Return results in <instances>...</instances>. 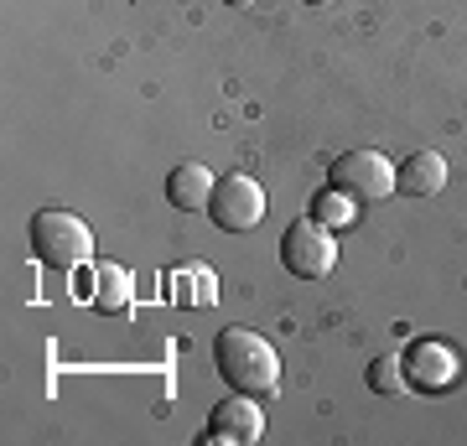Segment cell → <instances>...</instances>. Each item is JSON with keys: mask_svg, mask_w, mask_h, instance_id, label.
<instances>
[{"mask_svg": "<svg viewBox=\"0 0 467 446\" xmlns=\"http://www.w3.org/2000/svg\"><path fill=\"white\" fill-rule=\"evenodd\" d=\"M213 364H218V374H223L234 389H244V395H270V389L281 384V358H275V347H270L254 327H223L218 332Z\"/></svg>", "mask_w": 467, "mask_h": 446, "instance_id": "1", "label": "cell"}, {"mask_svg": "<svg viewBox=\"0 0 467 446\" xmlns=\"http://www.w3.org/2000/svg\"><path fill=\"white\" fill-rule=\"evenodd\" d=\"M32 249H36V260L57 264V270H73V264H84L94 254V229L78 213H67V208H42L32 218Z\"/></svg>", "mask_w": 467, "mask_h": 446, "instance_id": "2", "label": "cell"}, {"mask_svg": "<svg viewBox=\"0 0 467 446\" xmlns=\"http://www.w3.org/2000/svg\"><path fill=\"white\" fill-rule=\"evenodd\" d=\"M281 264L301 281H322V275H333L337 264V239L327 223L317 218H296V223H285L281 233Z\"/></svg>", "mask_w": 467, "mask_h": 446, "instance_id": "3", "label": "cell"}, {"mask_svg": "<svg viewBox=\"0 0 467 446\" xmlns=\"http://www.w3.org/2000/svg\"><path fill=\"white\" fill-rule=\"evenodd\" d=\"M208 213H213L218 229H229V233L260 229L265 223V187L254 182V177H244V171H229V177H218Z\"/></svg>", "mask_w": 467, "mask_h": 446, "instance_id": "4", "label": "cell"}, {"mask_svg": "<svg viewBox=\"0 0 467 446\" xmlns=\"http://www.w3.org/2000/svg\"><path fill=\"white\" fill-rule=\"evenodd\" d=\"M400 368H405V384L410 389H420V395H447L451 384L462 379V353L451 343H441V337H420V343H410Z\"/></svg>", "mask_w": 467, "mask_h": 446, "instance_id": "5", "label": "cell"}, {"mask_svg": "<svg viewBox=\"0 0 467 446\" xmlns=\"http://www.w3.org/2000/svg\"><path fill=\"white\" fill-rule=\"evenodd\" d=\"M333 187H343L358 202H384L395 192V161L379 150H348L333 161Z\"/></svg>", "mask_w": 467, "mask_h": 446, "instance_id": "6", "label": "cell"}, {"mask_svg": "<svg viewBox=\"0 0 467 446\" xmlns=\"http://www.w3.org/2000/svg\"><path fill=\"white\" fill-rule=\"evenodd\" d=\"M265 436V415L254 405V395L234 389L229 399H218L213 420H208V441H223V446H250Z\"/></svg>", "mask_w": 467, "mask_h": 446, "instance_id": "7", "label": "cell"}, {"mask_svg": "<svg viewBox=\"0 0 467 446\" xmlns=\"http://www.w3.org/2000/svg\"><path fill=\"white\" fill-rule=\"evenodd\" d=\"M213 171L202 161H182L177 171L167 177V202L171 208H182V213H198V208H208L213 202Z\"/></svg>", "mask_w": 467, "mask_h": 446, "instance_id": "8", "label": "cell"}, {"mask_svg": "<svg viewBox=\"0 0 467 446\" xmlns=\"http://www.w3.org/2000/svg\"><path fill=\"white\" fill-rule=\"evenodd\" d=\"M395 187L410 192V198H436V192L447 187V161H441L436 150H416L410 161L395 166Z\"/></svg>", "mask_w": 467, "mask_h": 446, "instance_id": "9", "label": "cell"}, {"mask_svg": "<svg viewBox=\"0 0 467 446\" xmlns=\"http://www.w3.org/2000/svg\"><path fill=\"white\" fill-rule=\"evenodd\" d=\"M130 270L125 264H115V260H99L94 264V312H104V316H119L125 306H130Z\"/></svg>", "mask_w": 467, "mask_h": 446, "instance_id": "10", "label": "cell"}, {"mask_svg": "<svg viewBox=\"0 0 467 446\" xmlns=\"http://www.w3.org/2000/svg\"><path fill=\"white\" fill-rule=\"evenodd\" d=\"M312 218L327 229H348V223H358V198H348L343 187H322L312 198Z\"/></svg>", "mask_w": 467, "mask_h": 446, "instance_id": "11", "label": "cell"}, {"mask_svg": "<svg viewBox=\"0 0 467 446\" xmlns=\"http://www.w3.org/2000/svg\"><path fill=\"white\" fill-rule=\"evenodd\" d=\"M400 384H405L400 358H374V368H368V389H374V395H395Z\"/></svg>", "mask_w": 467, "mask_h": 446, "instance_id": "12", "label": "cell"}, {"mask_svg": "<svg viewBox=\"0 0 467 446\" xmlns=\"http://www.w3.org/2000/svg\"><path fill=\"white\" fill-rule=\"evenodd\" d=\"M229 5H254V0H229Z\"/></svg>", "mask_w": 467, "mask_h": 446, "instance_id": "13", "label": "cell"}, {"mask_svg": "<svg viewBox=\"0 0 467 446\" xmlns=\"http://www.w3.org/2000/svg\"><path fill=\"white\" fill-rule=\"evenodd\" d=\"M306 5H327V0H306Z\"/></svg>", "mask_w": 467, "mask_h": 446, "instance_id": "14", "label": "cell"}]
</instances>
